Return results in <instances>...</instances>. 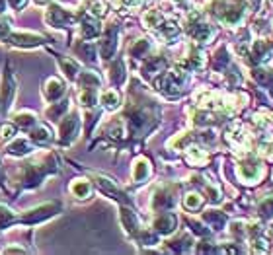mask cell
Wrapping results in <instances>:
<instances>
[{
	"instance_id": "d6a6232c",
	"label": "cell",
	"mask_w": 273,
	"mask_h": 255,
	"mask_svg": "<svg viewBox=\"0 0 273 255\" xmlns=\"http://www.w3.org/2000/svg\"><path fill=\"white\" fill-rule=\"evenodd\" d=\"M16 134V127H14V123L12 125H2L0 127V136L6 140V138H12Z\"/></svg>"
},
{
	"instance_id": "ba28073f",
	"label": "cell",
	"mask_w": 273,
	"mask_h": 255,
	"mask_svg": "<svg viewBox=\"0 0 273 255\" xmlns=\"http://www.w3.org/2000/svg\"><path fill=\"white\" fill-rule=\"evenodd\" d=\"M117 30H115V25H109L108 32H106V39H104V43H102V56L104 59H111L113 53H115V47H117Z\"/></svg>"
},
{
	"instance_id": "f35d334b",
	"label": "cell",
	"mask_w": 273,
	"mask_h": 255,
	"mask_svg": "<svg viewBox=\"0 0 273 255\" xmlns=\"http://www.w3.org/2000/svg\"><path fill=\"white\" fill-rule=\"evenodd\" d=\"M33 2H35V4H37V6H45V4H47V2H49V0H33Z\"/></svg>"
},
{
	"instance_id": "4fadbf2b",
	"label": "cell",
	"mask_w": 273,
	"mask_h": 255,
	"mask_svg": "<svg viewBox=\"0 0 273 255\" xmlns=\"http://www.w3.org/2000/svg\"><path fill=\"white\" fill-rule=\"evenodd\" d=\"M57 61H59V67L63 68V72H65V76L68 80H77L78 78V65L77 61H72V59H66V56H57Z\"/></svg>"
},
{
	"instance_id": "cb8c5ba5",
	"label": "cell",
	"mask_w": 273,
	"mask_h": 255,
	"mask_svg": "<svg viewBox=\"0 0 273 255\" xmlns=\"http://www.w3.org/2000/svg\"><path fill=\"white\" fill-rule=\"evenodd\" d=\"M172 205H174V197L170 193H166V191L156 193V197H154V209H170Z\"/></svg>"
},
{
	"instance_id": "3957f363",
	"label": "cell",
	"mask_w": 273,
	"mask_h": 255,
	"mask_svg": "<svg viewBox=\"0 0 273 255\" xmlns=\"http://www.w3.org/2000/svg\"><path fill=\"white\" fill-rule=\"evenodd\" d=\"M45 20L51 27H66V25L75 22V14H70L66 8L59 6V4H51L47 14H45Z\"/></svg>"
},
{
	"instance_id": "277c9868",
	"label": "cell",
	"mask_w": 273,
	"mask_h": 255,
	"mask_svg": "<svg viewBox=\"0 0 273 255\" xmlns=\"http://www.w3.org/2000/svg\"><path fill=\"white\" fill-rule=\"evenodd\" d=\"M8 41L18 47H37L43 43L45 37L37 34H28V32H16V34H8Z\"/></svg>"
},
{
	"instance_id": "8992f818",
	"label": "cell",
	"mask_w": 273,
	"mask_h": 255,
	"mask_svg": "<svg viewBox=\"0 0 273 255\" xmlns=\"http://www.w3.org/2000/svg\"><path fill=\"white\" fill-rule=\"evenodd\" d=\"M14 94H16V82L8 74V67H6V72H4V78H2V90H0V101H2L4 109H8L10 101L14 100Z\"/></svg>"
},
{
	"instance_id": "9a60e30c",
	"label": "cell",
	"mask_w": 273,
	"mask_h": 255,
	"mask_svg": "<svg viewBox=\"0 0 273 255\" xmlns=\"http://www.w3.org/2000/svg\"><path fill=\"white\" fill-rule=\"evenodd\" d=\"M148 174H151V164H148V160L139 158V160L135 162V169H133L135 181H144V179L148 178Z\"/></svg>"
},
{
	"instance_id": "d6986e66",
	"label": "cell",
	"mask_w": 273,
	"mask_h": 255,
	"mask_svg": "<svg viewBox=\"0 0 273 255\" xmlns=\"http://www.w3.org/2000/svg\"><path fill=\"white\" fill-rule=\"evenodd\" d=\"M75 49L78 51V55L82 56L84 61H88V63H94V61H96V47H94L92 43L82 41V43H78Z\"/></svg>"
},
{
	"instance_id": "83f0119b",
	"label": "cell",
	"mask_w": 273,
	"mask_h": 255,
	"mask_svg": "<svg viewBox=\"0 0 273 255\" xmlns=\"http://www.w3.org/2000/svg\"><path fill=\"white\" fill-rule=\"evenodd\" d=\"M201 203H203V199L197 193H189V195H186V199H184V205H186L187 211H197L201 207Z\"/></svg>"
},
{
	"instance_id": "4316f807",
	"label": "cell",
	"mask_w": 273,
	"mask_h": 255,
	"mask_svg": "<svg viewBox=\"0 0 273 255\" xmlns=\"http://www.w3.org/2000/svg\"><path fill=\"white\" fill-rule=\"evenodd\" d=\"M164 67H166V61L160 59V56H156V59H151V61L144 65V72H148V74H156V72H160Z\"/></svg>"
},
{
	"instance_id": "e0dca14e",
	"label": "cell",
	"mask_w": 273,
	"mask_h": 255,
	"mask_svg": "<svg viewBox=\"0 0 273 255\" xmlns=\"http://www.w3.org/2000/svg\"><path fill=\"white\" fill-rule=\"evenodd\" d=\"M78 84L80 88H100V76L96 72H80L78 74Z\"/></svg>"
},
{
	"instance_id": "484cf974",
	"label": "cell",
	"mask_w": 273,
	"mask_h": 255,
	"mask_svg": "<svg viewBox=\"0 0 273 255\" xmlns=\"http://www.w3.org/2000/svg\"><path fill=\"white\" fill-rule=\"evenodd\" d=\"M66 107H68V101L53 103V107H49V109H47V117H49V119H53V121H57V119H61V115L66 111Z\"/></svg>"
},
{
	"instance_id": "44dd1931",
	"label": "cell",
	"mask_w": 273,
	"mask_h": 255,
	"mask_svg": "<svg viewBox=\"0 0 273 255\" xmlns=\"http://www.w3.org/2000/svg\"><path fill=\"white\" fill-rule=\"evenodd\" d=\"M121 220H123V224H125V228H127L129 234H135L139 230V220H137V216L129 209H123L121 211Z\"/></svg>"
},
{
	"instance_id": "7402d4cb",
	"label": "cell",
	"mask_w": 273,
	"mask_h": 255,
	"mask_svg": "<svg viewBox=\"0 0 273 255\" xmlns=\"http://www.w3.org/2000/svg\"><path fill=\"white\" fill-rule=\"evenodd\" d=\"M271 56V51H269V47L260 41V43L254 45V51H252V59L256 61V63H263V61H267Z\"/></svg>"
},
{
	"instance_id": "f1b7e54d",
	"label": "cell",
	"mask_w": 273,
	"mask_h": 255,
	"mask_svg": "<svg viewBox=\"0 0 273 255\" xmlns=\"http://www.w3.org/2000/svg\"><path fill=\"white\" fill-rule=\"evenodd\" d=\"M254 78L262 84V86H271L273 84V76L267 72V70H263V68H258V70H254Z\"/></svg>"
},
{
	"instance_id": "d4e9b609",
	"label": "cell",
	"mask_w": 273,
	"mask_h": 255,
	"mask_svg": "<svg viewBox=\"0 0 273 255\" xmlns=\"http://www.w3.org/2000/svg\"><path fill=\"white\" fill-rule=\"evenodd\" d=\"M109 76H111V82L117 84V86L125 82V67H123L121 61H117V63L111 67V74H109Z\"/></svg>"
},
{
	"instance_id": "60d3db41",
	"label": "cell",
	"mask_w": 273,
	"mask_h": 255,
	"mask_svg": "<svg viewBox=\"0 0 273 255\" xmlns=\"http://www.w3.org/2000/svg\"><path fill=\"white\" fill-rule=\"evenodd\" d=\"M0 107H2V101H0Z\"/></svg>"
},
{
	"instance_id": "1f68e13d",
	"label": "cell",
	"mask_w": 273,
	"mask_h": 255,
	"mask_svg": "<svg viewBox=\"0 0 273 255\" xmlns=\"http://www.w3.org/2000/svg\"><path fill=\"white\" fill-rule=\"evenodd\" d=\"M260 212H262V216H273V197L265 199L260 205Z\"/></svg>"
},
{
	"instance_id": "30bf717a",
	"label": "cell",
	"mask_w": 273,
	"mask_h": 255,
	"mask_svg": "<svg viewBox=\"0 0 273 255\" xmlns=\"http://www.w3.org/2000/svg\"><path fill=\"white\" fill-rule=\"evenodd\" d=\"M68 191L77 199H88L92 195V183L86 181V179H72L70 185H68Z\"/></svg>"
},
{
	"instance_id": "7c38bea8",
	"label": "cell",
	"mask_w": 273,
	"mask_h": 255,
	"mask_svg": "<svg viewBox=\"0 0 273 255\" xmlns=\"http://www.w3.org/2000/svg\"><path fill=\"white\" fill-rule=\"evenodd\" d=\"M33 150V146L30 145V138H16L10 146H8V154L10 156H26Z\"/></svg>"
},
{
	"instance_id": "6da1fadb",
	"label": "cell",
	"mask_w": 273,
	"mask_h": 255,
	"mask_svg": "<svg viewBox=\"0 0 273 255\" xmlns=\"http://www.w3.org/2000/svg\"><path fill=\"white\" fill-rule=\"evenodd\" d=\"M78 131H80V115H78L77 111H72V113H68L66 117L61 119V125H59V143L63 146H68L78 136Z\"/></svg>"
},
{
	"instance_id": "2e32d148",
	"label": "cell",
	"mask_w": 273,
	"mask_h": 255,
	"mask_svg": "<svg viewBox=\"0 0 273 255\" xmlns=\"http://www.w3.org/2000/svg\"><path fill=\"white\" fill-rule=\"evenodd\" d=\"M203 218H205V222H207L213 230H220V228L225 226V222H227V216H225L222 212H217V211L205 212Z\"/></svg>"
},
{
	"instance_id": "603a6c76",
	"label": "cell",
	"mask_w": 273,
	"mask_h": 255,
	"mask_svg": "<svg viewBox=\"0 0 273 255\" xmlns=\"http://www.w3.org/2000/svg\"><path fill=\"white\" fill-rule=\"evenodd\" d=\"M102 103H104L106 109H115L119 105V94L115 90H106L102 94Z\"/></svg>"
},
{
	"instance_id": "836d02e7",
	"label": "cell",
	"mask_w": 273,
	"mask_h": 255,
	"mask_svg": "<svg viewBox=\"0 0 273 255\" xmlns=\"http://www.w3.org/2000/svg\"><path fill=\"white\" fill-rule=\"evenodd\" d=\"M10 34V25H8V20H4L2 16H0V39H6Z\"/></svg>"
},
{
	"instance_id": "ac0fdd59",
	"label": "cell",
	"mask_w": 273,
	"mask_h": 255,
	"mask_svg": "<svg viewBox=\"0 0 273 255\" xmlns=\"http://www.w3.org/2000/svg\"><path fill=\"white\" fill-rule=\"evenodd\" d=\"M189 34H191V37L197 39V41H207L213 32H211V27H209L207 23H193V25L189 27Z\"/></svg>"
},
{
	"instance_id": "7a4b0ae2",
	"label": "cell",
	"mask_w": 273,
	"mask_h": 255,
	"mask_svg": "<svg viewBox=\"0 0 273 255\" xmlns=\"http://www.w3.org/2000/svg\"><path fill=\"white\" fill-rule=\"evenodd\" d=\"M59 211H61V205L59 203H45V205H39V207H35V209L26 212L22 218H20V222L22 224H37V222H43L47 218L55 216Z\"/></svg>"
},
{
	"instance_id": "8d00e7d4",
	"label": "cell",
	"mask_w": 273,
	"mask_h": 255,
	"mask_svg": "<svg viewBox=\"0 0 273 255\" xmlns=\"http://www.w3.org/2000/svg\"><path fill=\"white\" fill-rule=\"evenodd\" d=\"M4 251H6V253H23L26 249H22V247H6Z\"/></svg>"
},
{
	"instance_id": "5bb4252c",
	"label": "cell",
	"mask_w": 273,
	"mask_h": 255,
	"mask_svg": "<svg viewBox=\"0 0 273 255\" xmlns=\"http://www.w3.org/2000/svg\"><path fill=\"white\" fill-rule=\"evenodd\" d=\"M12 123L18 125V127H22V129H30V127H33L37 123V117H35V113H32V111H20V113L14 115V121Z\"/></svg>"
},
{
	"instance_id": "52a82bcc",
	"label": "cell",
	"mask_w": 273,
	"mask_h": 255,
	"mask_svg": "<svg viewBox=\"0 0 273 255\" xmlns=\"http://www.w3.org/2000/svg\"><path fill=\"white\" fill-rule=\"evenodd\" d=\"M176 224H178V218H176L172 212H162L154 220V230L158 234H170L176 230Z\"/></svg>"
},
{
	"instance_id": "ffe728a7",
	"label": "cell",
	"mask_w": 273,
	"mask_h": 255,
	"mask_svg": "<svg viewBox=\"0 0 273 255\" xmlns=\"http://www.w3.org/2000/svg\"><path fill=\"white\" fill-rule=\"evenodd\" d=\"M16 222V214L12 211L10 207H6V205H2L0 203V230H6L8 226H12Z\"/></svg>"
},
{
	"instance_id": "5b68a950",
	"label": "cell",
	"mask_w": 273,
	"mask_h": 255,
	"mask_svg": "<svg viewBox=\"0 0 273 255\" xmlns=\"http://www.w3.org/2000/svg\"><path fill=\"white\" fill-rule=\"evenodd\" d=\"M66 92V86L65 82L61 80V78L57 76H51L47 78V82H45L43 86V98L47 101H57L63 94Z\"/></svg>"
},
{
	"instance_id": "9c48e42d",
	"label": "cell",
	"mask_w": 273,
	"mask_h": 255,
	"mask_svg": "<svg viewBox=\"0 0 273 255\" xmlns=\"http://www.w3.org/2000/svg\"><path fill=\"white\" fill-rule=\"evenodd\" d=\"M100 22L96 18H92V16H86V18H82V22H80V35L84 37V39H92V37H98L100 35Z\"/></svg>"
},
{
	"instance_id": "74e56055",
	"label": "cell",
	"mask_w": 273,
	"mask_h": 255,
	"mask_svg": "<svg viewBox=\"0 0 273 255\" xmlns=\"http://www.w3.org/2000/svg\"><path fill=\"white\" fill-rule=\"evenodd\" d=\"M6 4H8L6 0H0V14H2V12L6 10Z\"/></svg>"
},
{
	"instance_id": "d590c367",
	"label": "cell",
	"mask_w": 273,
	"mask_h": 255,
	"mask_svg": "<svg viewBox=\"0 0 273 255\" xmlns=\"http://www.w3.org/2000/svg\"><path fill=\"white\" fill-rule=\"evenodd\" d=\"M8 4H10L14 10H20V8H23V4L28 2V0H6Z\"/></svg>"
},
{
	"instance_id": "8fae6325",
	"label": "cell",
	"mask_w": 273,
	"mask_h": 255,
	"mask_svg": "<svg viewBox=\"0 0 273 255\" xmlns=\"http://www.w3.org/2000/svg\"><path fill=\"white\" fill-rule=\"evenodd\" d=\"M30 138H32V143H35V145L45 146V145H51V140H53V134H51V131H49L45 125H39L35 131H32V133H30Z\"/></svg>"
},
{
	"instance_id": "f546056e",
	"label": "cell",
	"mask_w": 273,
	"mask_h": 255,
	"mask_svg": "<svg viewBox=\"0 0 273 255\" xmlns=\"http://www.w3.org/2000/svg\"><path fill=\"white\" fill-rule=\"evenodd\" d=\"M151 49V45H148V41L146 39H141V41H137V43L133 45L131 49V55L137 56V59H141V56H144V53Z\"/></svg>"
},
{
	"instance_id": "ab89813d",
	"label": "cell",
	"mask_w": 273,
	"mask_h": 255,
	"mask_svg": "<svg viewBox=\"0 0 273 255\" xmlns=\"http://www.w3.org/2000/svg\"><path fill=\"white\" fill-rule=\"evenodd\" d=\"M0 179H2V172H0Z\"/></svg>"
},
{
	"instance_id": "e575fe53",
	"label": "cell",
	"mask_w": 273,
	"mask_h": 255,
	"mask_svg": "<svg viewBox=\"0 0 273 255\" xmlns=\"http://www.w3.org/2000/svg\"><path fill=\"white\" fill-rule=\"evenodd\" d=\"M162 32L166 34V37H174V35H178V25L176 23H164Z\"/></svg>"
},
{
	"instance_id": "4dcf8cb0",
	"label": "cell",
	"mask_w": 273,
	"mask_h": 255,
	"mask_svg": "<svg viewBox=\"0 0 273 255\" xmlns=\"http://www.w3.org/2000/svg\"><path fill=\"white\" fill-rule=\"evenodd\" d=\"M144 22L148 23L151 27H156V25H160V14L156 10H151L146 16H144Z\"/></svg>"
}]
</instances>
